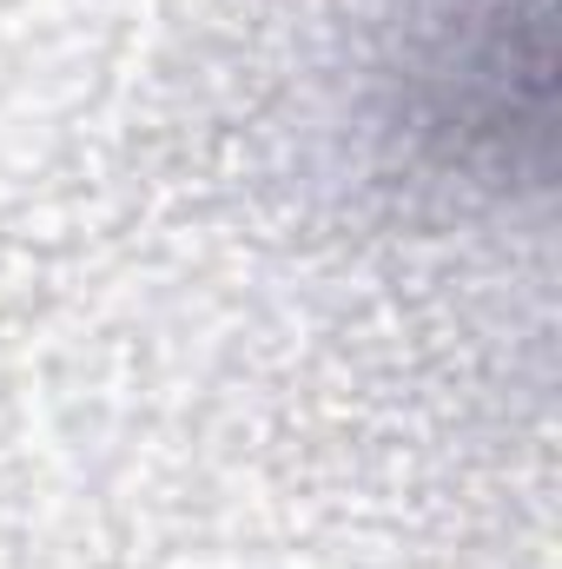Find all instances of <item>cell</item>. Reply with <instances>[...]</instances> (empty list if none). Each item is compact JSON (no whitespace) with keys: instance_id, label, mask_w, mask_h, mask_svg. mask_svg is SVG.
Segmentation results:
<instances>
[{"instance_id":"cell-1","label":"cell","mask_w":562,"mask_h":569,"mask_svg":"<svg viewBox=\"0 0 562 569\" xmlns=\"http://www.w3.org/2000/svg\"><path fill=\"white\" fill-rule=\"evenodd\" d=\"M351 113L384 179L523 206L556 179V0H364Z\"/></svg>"}]
</instances>
